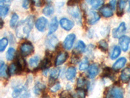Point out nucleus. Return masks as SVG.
<instances>
[{
  "mask_svg": "<svg viewBox=\"0 0 130 98\" xmlns=\"http://www.w3.org/2000/svg\"><path fill=\"white\" fill-rule=\"evenodd\" d=\"M34 16L30 15L25 20L21 21L16 26V36L20 39L28 38L30 35V32L34 25Z\"/></svg>",
  "mask_w": 130,
  "mask_h": 98,
  "instance_id": "f257e3e1",
  "label": "nucleus"
},
{
  "mask_svg": "<svg viewBox=\"0 0 130 98\" xmlns=\"http://www.w3.org/2000/svg\"><path fill=\"white\" fill-rule=\"evenodd\" d=\"M48 21L45 17H40L35 22V27L37 30L40 32H44L45 31L47 27Z\"/></svg>",
  "mask_w": 130,
  "mask_h": 98,
  "instance_id": "9d476101",
  "label": "nucleus"
},
{
  "mask_svg": "<svg viewBox=\"0 0 130 98\" xmlns=\"http://www.w3.org/2000/svg\"><path fill=\"white\" fill-rule=\"evenodd\" d=\"M3 19H1V28H3Z\"/></svg>",
  "mask_w": 130,
  "mask_h": 98,
  "instance_id": "49530a36",
  "label": "nucleus"
},
{
  "mask_svg": "<svg viewBox=\"0 0 130 98\" xmlns=\"http://www.w3.org/2000/svg\"><path fill=\"white\" fill-rule=\"evenodd\" d=\"M75 38H76V36L74 33H70L66 37L63 42V47L67 51L71 50L75 42Z\"/></svg>",
  "mask_w": 130,
  "mask_h": 98,
  "instance_id": "6e6552de",
  "label": "nucleus"
},
{
  "mask_svg": "<svg viewBox=\"0 0 130 98\" xmlns=\"http://www.w3.org/2000/svg\"><path fill=\"white\" fill-rule=\"evenodd\" d=\"M9 43V39L7 37H3L0 40V52H3L5 50Z\"/></svg>",
  "mask_w": 130,
  "mask_h": 98,
  "instance_id": "473e14b6",
  "label": "nucleus"
},
{
  "mask_svg": "<svg viewBox=\"0 0 130 98\" xmlns=\"http://www.w3.org/2000/svg\"><path fill=\"white\" fill-rule=\"evenodd\" d=\"M118 43L120 45V48L124 52L127 51L130 45V37L127 35H123L119 38Z\"/></svg>",
  "mask_w": 130,
  "mask_h": 98,
  "instance_id": "9b49d317",
  "label": "nucleus"
},
{
  "mask_svg": "<svg viewBox=\"0 0 130 98\" xmlns=\"http://www.w3.org/2000/svg\"><path fill=\"white\" fill-rule=\"evenodd\" d=\"M68 58V54L66 52H62L58 54L55 61V65L56 66H59V65L63 64L65 62L67 61V59Z\"/></svg>",
  "mask_w": 130,
  "mask_h": 98,
  "instance_id": "2eb2a0df",
  "label": "nucleus"
},
{
  "mask_svg": "<svg viewBox=\"0 0 130 98\" xmlns=\"http://www.w3.org/2000/svg\"><path fill=\"white\" fill-rule=\"evenodd\" d=\"M59 44V39L54 35H48L45 41V45L48 51L55 50Z\"/></svg>",
  "mask_w": 130,
  "mask_h": 98,
  "instance_id": "20e7f679",
  "label": "nucleus"
},
{
  "mask_svg": "<svg viewBox=\"0 0 130 98\" xmlns=\"http://www.w3.org/2000/svg\"><path fill=\"white\" fill-rule=\"evenodd\" d=\"M30 6V0H23L22 7L25 9H29Z\"/></svg>",
  "mask_w": 130,
  "mask_h": 98,
  "instance_id": "a19ab883",
  "label": "nucleus"
},
{
  "mask_svg": "<svg viewBox=\"0 0 130 98\" xmlns=\"http://www.w3.org/2000/svg\"><path fill=\"white\" fill-rule=\"evenodd\" d=\"M12 96L13 97H29L30 94L28 90V85L26 84L25 85L17 84L14 86Z\"/></svg>",
  "mask_w": 130,
  "mask_h": 98,
  "instance_id": "f03ea898",
  "label": "nucleus"
},
{
  "mask_svg": "<svg viewBox=\"0 0 130 98\" xmlns=\"http://www.w3.org/2000/svg\"><path fill=\"white\" fill-rule=\"evenodd\" d=\"M61 88V86L59 82H56V83H54L50 88V91L53 93H55V92H58L59 90Z\"/></svg>",
  "mask_w": 130,
  "mask_h": 98,
  "instance_id": "4c0bfd02",
  "label": "nucleus"
},
{
  "mask_svg": "<svg viewBox=\"0 0 130 98\" xmlns=\"http://www.w3.org/2000/svg\"><path fill=\"white\" fill-rule=\"evenodd\" d=\"M76 96L79 97H85L86 96V92L83 88H78L76 92Z\"/></svg>",
  "mask_w": 130,
  "mask_h": 98,
  "instance_id": "58836bf2",
  "label": "nucleus"
},
{
  "mask_svg": "<svg viewBox=\"0 0 130 98\" xmlns=\"http://www.w3.org/2000/svg\"><path fill=\"white\" fill-rule=\"evenodd\" d=\"M127 63V59L126 58L122 57V58H119L118 59H117L115 62L114 63L113 65H112V69H113L114 71H118V70L121 69L122 68L125 66V65Z\"/></svg>",
  "mask_w": 130,
  "mask_h": 98,
  "instance_id": "dca6fc26",
  "label": "nucleus"
},
{
  "mask_svg": "<svg viewBox=\"0 0 130 98\" xmlns=\"http://www.w3.org/2000/svg\"><path fill=\"white\" fill-rule=\"evenodd\" d=\"M120 54H121V48L120 46L116 45L112 48V51L110 54V58L111 59H115L118 58V56L120 55Z\"/></svg>",
  "mask_w": 130,
  "mask_h": 98,
  "instance_id": "393cba45",
  "label": "nucleus"
},
{
  "mask_svg": "<svg viewBox=\"0 0 130 98\" xmlns=\"http://www.w3.org/2000/svg\"><path fill=\"white\" fill-rule=\"evenodd\" d=\"M127 30V27L125 22H121L117 28L112 30V37L114 38H120L124 35Z\"/></svg>",
  "mask_w": 130,
  "mask_h": 98,
  "instance_id": "0eeeda50",
  "label": "nucleus"
},
{
  "mask_svg": "<svg viewBox=\"0 0 130 98\" xmlns=\"http://www.w3.org/2000/svg\"><path fill=\"white\" fill-rule=\"evenodd\" d=\"M45 88H46V86L44 84L40 81H37L33 88V92L35 95H39L41 94L42 92L44 90Z\"/></svg>",
  "mask_w": 130,
  "mask_h": 98,
  "instance_id": "6ab92c4d",
  "label": "nucleus"
},
{
  "mask_svg": "<svg viewBox=\"0 0 130 98\" xmlns=\"http://www.w3.org/2000/svg\"><path fill=\"white\" fill-rule=\"evenodd\" d=\"M127 0H119L118 3V16H122L124 14V10L127 5Z\"/></svg>",
  "mask_w": 130,
  "mask_h": 98,
  "instance_id": "5701e85b",
  "label": "nucleus"
},
{
  "mask_svg": "<svg viewBox=\"0 0 130 98\" xmlns=\"http://www.w3.org/2000/svg\"><path fill=\"white\" fill-rule=\"evenodd\" d=\"M87 84V81L83 77H80L77 79V86L78 88H83Z\"/></svg>",
  "mask_w": 130,
  "mask_h": 98,
  "instance_id": "72a5a7b5",
  "label": "nucleus"
},
{
  "mask_svg": "<svg viewBox=\"0 0 130 98\" xmlns=\"http://www.w3.org/2000/svg\"><path fill=\"white\" fill-rule=\"evenodd\" d=\"M9 5H10L0 4V15L2 18H5L7 16L9 12Z\"/></svg>",
  "mask_w": 130,
  "mask_h": 98,
  "instance_id": "cd10ccee",
  "label": "nucleus"
},
{
  "mask_svg": "<svg viewBox=\"0 0 130 98\" xmlns=\"http://www.w3.org/2000/svg\"><path fill=\"white\" fill-rule=\"evenodd\" d=\"M59 24L61 25V28L65 31H70L74 28V22L67 18H62L60 20Z\"/></svg>",
  "mask_w": 130,
  "mask_h": 98,
  "instance_id": "f8f14e48",
  "label": "nucleus"
},
{
  "mask_svg": "<svg viewBox=\"0 0 130 98\" xmlns=\"http://www.w3.org/2000/svg\"><path fill=\"white\" fill-rule=\"evenodd\" d=\"M99 65L98 64H92L88 68V76L90 79H94L99 73Z\"/></svg>",
  "mask_w": 130,
  "mask_h": 98,
  "instance_id": "ddd939ff",
  "label": "nucleus"
},
{
  "mask_svg": "<svg viewBox=\"0 0 130 98\" xmlns=\"http://www.w3.org/2000/svg\"><path fill=\"white\" fill-rule=\"evenodd\" d=\"M40 69H42V70L48 69L49 67L51 66L50 58H49L48 56L45 58L44 59H43L42 61L41 64H40Z\"/></svg>",
  "mask_w": 130,
  "mask_h": 98,
  "instance_id": "c756f323",
  "label": "nucleus"
},
{
  "mask_svg": "<svg viewBox=\"0 0 130 98\" xmlns=\"http://www.w3.org/2000/svg\"><path fill=\"white\" fill-rule=\"evenodd\" d=\"M15 54H16V50L14 48L10 47L8 49L6 54V58L8 61L13 60L15 57Z\"/></svg>",
  "mask_w": 130,
  "mask_h": 98,
  "instance_id": "2f4dec72",
  "label": "nucleus"
},
{
  "mask_svg": "<svg viewBox=\"0 0 130 98\" xmlns=\"http://www.w3.org/2000/svg\"><path fill=\"white\" fill-rule=\"evenodd\" d=\"M59 27V22H58L57 18V17H53L51 21L50 26H49V33L48 35H50L53 33L54 32L57 31Z\"/></svg>",
  "mask_w": 130,
  "mask_h": 98,
  "instance_id": "aec40b11",
  "label": "nucleus"
},
{
  "mask_svg": "<svg viewBox=\"0 0 130 98\" xmlns=\"http://www.w3.org/2000/svg\"><path fill=\"white\" fill-rule=\"evenodd\" d=\"M86 51V45L83 41H78L74 50V54H79L83 52H85Z\"/></svg>",
  "mask_w": 130,
  "mask_h": 98,
  "instance_id": "f3484780",
  "label": "nucleus"
},
{
  "mask_svg": "<svg viewBox=\"0 0 130 98\" xmlns=\"http://www.w3.org/2000/svg\"><path fill=\"white\" fill-rule=\"evenodd\" d=\"M100 20V16L97 12L93 10H89L87 13V22L90 25L96 24Z\"/></svg>",
  "mask_w": 130,
  "mask_h": 98,
  "instance_id": "1a4fd4ad",
  "label": "nucleus"
},
{
  "mask_svg": "<svg viewBox=\"0 0 130 98\" xmlns=\"http://www.w3.org/2000/svg\"><path fill=\"white\" fill-rule=\"evenodd\" d=\"M120 80L123 82H128L130 80V67H126L122 71L120 77Z\"/></svg>",
  "mask_w": 130,
  "mask_h": 98,
  "instance_id": "412c9836",
  "label": "nucleus"
},
{
  "mask_svg": "<svg viewBox=\"0 0 130 98\" xmlns=\"http://www.w3.org/2000/svg\"><path fill=\"white\" fill-rule=\"evenodd\" d=\"M78 1H79V0H71L72 3V4H73V3H75V2H78Z\"/></svg>",
  "mask_w": 130,
  "mask_h": 98,
  "instance_id": "de8ad7c7",
  "label": "nucleus"
},
{
  "mask_svg": "<svg viewBox=\"0 0 130 98\" xmlns=\"http://www.w3.org/2000/svg\"><path fill=\"white\" fill-rule=\"evenodd\" d=\"M40 63V58L39 56H35L29 59V65L32 69H36L39 67Z\"/></svg>",
  "mask_w": 130,
  "mask_h": 98,
  "instance_id": "b1692460",
  "label": "nucleus"
},
{
  "mask_svg": "<svg viewBox=\"0 0 130 98\" xmlns=\"http://www.w3.org/2000/svg\"><path fill=\"white\" fill-rule=\"evenodd\" d=\"M126 10L127 13L130 12V0H127V5H126Z\"/></svg>",
  "mask_w": 130,
  "mask_h": 98,
  "instance_id": "c03bdc74",
  "label": "nucleus"
},
{
  "mask_svg": "<svg viewBox=\"0 0 130 98\" xmlns=\"http://www.w3.org/2000/svg\"><path fill=\"white\" fill-rule=\"evenodd\" d=\"M32 2L35 4V5L37 7H40L42 5L41 0H32Z\"/></svg>",
  "mask_w": 130,
  "mask_h": 98,
  "instance_id": "79ce46f5",
  "label": "nucleus"
},
{
  "mask_svg": "<svg viewBox=\"0 0 130 98\" xmlns=\"http://www.w3.org/2000/svg\"><path fill=\"white\" fill-rule=\"evenodd\" d=\"M129 90H130V83H129Z\"/></svg>",
  "mask_w": 130,
  "mask_h": 98,
  "instance_id": "09e8293b",
  "label": "nucleus"
},
{
  "mask_svg": "<svg viewBox=\"0 0 130 98\" xmlns=\"http://www.w3.org/2000/svg\"><path fill=\"white\" fill-rule=\"evenodd\" d=\"M77 55V54H75V55L73 56L72 58L71 59V63H72V64H77V63L78 62L79 58L76 57V56Z\"/></svg>",
  "mask_w": 130,
  "mask_h": 98,
  "instance_id": "37998d69",
  "label": "nucleus"
},
{
  "mask_svg": "<svg viewBox=\"0 0 130 98\" xmlns=\"http://www.w3.org/2000/svg\"><path fill=\"white\" fill-rule=\"evenodd\" d=\"M8 71H9V75H12L16 73H18V68H17V65L16 63H12L10 64L8 69Z\"/></svg>",
  "mask_w": 130,
  "mask_h": 98,
  "instance_id": "c9c22d12",
  "label": "nucleus"
},
{
  "mask_svg": "<svg viewBox=\"0 0 130 98\" xmlns=\"http://www.w3.org/2000/svg\"><path fill=\"white\" fill-rule=\"evenodd\" d=\"M89 59L87 58H83V60L80 62L79 66V71H85V70H87L89 68Z\"/></svg>",
  "mask_w": 130,
  "mask_h": 98,
  "instance_id": "c85d7f7f",
  "label": "nucleus"
},
{
  "mask_svg": "<svg viewBox=\"0 0 130 98\" xmlns=\"http://www.w3.org/2000/svg\"><path fill=\"white\" fill-rule=\"evenodd\" d=\"M77 75V70L74 66H71L68 68L67 71L65 73V77L67 79L70 81L74 80Z\"/></svg>",
  "mask_w": 130,
  "mask_h": 98,
  "instance_id": "4468645a",
  "label": "nucleus"
},
{
  "mask_svg": "<svg viewBox=\"0 0 130 98\" xmlns=\"http://www.w3.org/2000/svg\"><path fill=\"white\" fill-rule=\"evenodd\" d=\"M98 47L102 51H107L108 50V43L105 40H101L98 42Z\"/></svg>",
  "mask_w": 130,
  "mask_h": 98,
  "instance_id": "e433bc0d",
  "label": "nucleus"
},
{
  "mask_svg": "<svg viewBox=\"0 0 130 98\" xmlns=\"http://www.w3.org/2000/svg\"><path fill=\"white\" fill-rule=\"evenodd\" d=\"M55 9L53 6H52L51 4L47 5L42 10V13L45 15L46 16H50L54 13Z\"/></svg>",
  "mask_w": 130,
  "mask_h": 98,
  "instance_id": "bb28decb",
  "label": "nucleus"
},
{
  "mask_svg": "<svg viewBox=\"0 0 130 98\" xmlns=\"http://www.w3.org/2000/svg\"><path fill=\"white\" fill-rule=\"evenodd\" d=\"M52 1H53V0H44V2H46V3H47V4H50L52 2Z\"/></svg>",
  "mask_w": 130,
  "mask_h": 98,
  "instance_id": "a18cd8bd",
  "label": "nucleus"
},
{
  "mask_svg": "<svg viewBox=\"0 0 130 98\" xmlns=\"http://www.w3.org/2000/svg\"><path fill=\"white\" fill-rule=\"evenodd\" d=\"M19 20V16L16 13H13L11 16V18L10 20V26L14 28L18 25V22Z\"/></svg>",
  "mask_w": 130,
  "mask_h": 98,
  "instance_id": "7c9ffc66",
  "label": "nucleus"
},
{
  "mask_svg": "<svg viewBox=\"0 0 130 98\" xmlns=\"http://www.w3.org/2000/svg\"><path fill=\"white\" fill-rule=\"evenodd\" d=\"M86 2L91 5L93 9H98L102 7L104 3V0H86Z\"/></svg>",
  "mask_w": 130,
  "mask_h": 98,
  "instance_id": "4be33fe9",
  "label": "nucleus"
},
{
  "mask_svg": "<svg viewBox=\"0 0 130 98\" xmlns=\"http://www.w3.org/2000/svg\"><path fill=\"white\" fill-rule=\"evenodd\" d=\"M67 12L75 20V21L77 24L79 25L82 24V22H83L82 14H81V11L79 7L77 5H75L74 3L70 4L68 9H67Z\"/></svg>",
  "mask_w": 130,
  "mask_h": 98,
  "instance_id": "7ed1b4c3",
  "label": "nucleus"
},
{
  "mask_svg": "<svg viewBox=\"0 0 130 98\" xmlns=\"http://www.w3.org/2000/svg\"><path fill=\"white\" fill-rule=\"evenodd\" d=\"M117 4H118V0H111L109 2V5L112 10H116Z\"/></svg>",
  "mask_w": 130,
  "mask_h": 98,
  "instance_id": "ea45409f",
  "label": "nucleus"
},
{
  "mask_svg": "<svg viewBox=\"0 0 130 98\" xmlns=\"http://www.w3.org/2000/svg\"><path fill=\"white\" fill-rule=\"evenodd\" d=\"M21 55L24 57L28 56L34 52V46L31 43L26 41L23 43L20 47Z\"/></svg>",
  "mask_w": 130,
  "mask_h": 98,
  "instance_id": "39448f33",
  "label": "nucleus"
},
{
  "mask_svg": "<svg viewBox=\"0 0 130 98\" xmlns=\"http://www.w3.org/2000/svg\"><path fill=\"white\" fill-rule=\"evenodd\" d=\"M61 73V70L59 68L53 69L50 71V79L56 80L60 75Z\"/></svg>",
  "mask_w": 130,
  "mask_h": 98,
  "instance_id": "f704fd0d",
  "label": "nucleus"
},
{
  "mask_svg": "<svg viewBox=\"0 0 130 98\" xmlns=\"http://www.w3.org/2000/svg\"><path fill=\"white\" fill-rule=\"evenodd\" d=\"M106 97L116 98H122L124 97V90L120 86H115L111 87L108 91Z\"/></svg>",
  "mask_w": 130,
  "mask_h": 98,
  "instance_id": "423d86ee",
  "label": "nucleus"
},
{
  "mask_svg": "<svg viewBox=\"0 0 130 98\" xmlns=\"http://www.w3.org/2000/svg\"><path fill=\"white\" fill-rule=\"evenodd\" d=\"M100 12L101 15L105 18H110L114 15L113 10L111 9V7H109L108 6H105L101 8Z\"/></svg>",
  "mask_w": 130,
  "mask_h": 98,
  "instance_id": "a211bd4d",
  "label": "nucleus"
},
{
  "mask_svg": "<svg viewBox=\"0 0 130 98\" xmlns=\"http://www.w3.org/2000/svg\"><path fill=\"white\" fill-rule=\"evenodd\" d=\"M9 75V71H8L6 64L3 61H1V63H0V76L3 78H8Z\"/></svg>",
  "mask_w": 130,
  "mask_h": 98,
  "instance_id": "a878e982",
  "label": "nucleus"
},
{
  "mask_svg": "<svg viewBox=\"0 0 130 98\" xmlns=\"http://www.w3.org/2000/svg\"><path fill=\"white\" fill-rule=\"evenodd\" d=\"M129 59H130V58H129Z\"/></svg>",
  "mask_w": 130,
  "mask_h": 98,
  "instance_id": "8fccbe9b",
  "label": "nucleus"
}]
</instances>
